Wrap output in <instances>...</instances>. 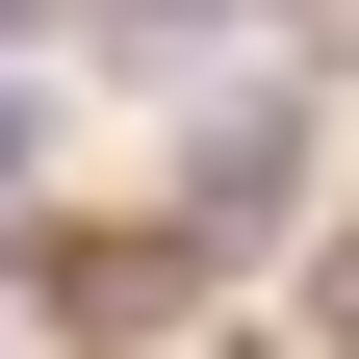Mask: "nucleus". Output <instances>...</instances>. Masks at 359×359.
<instances>
[{"label":"nucleus","instance_id":"1","mask_svg":"<svg viewBox=\"0 0 359 359\" xmlns=\"http://www.w3.org/2000/svg\"><path fill=\"white\" fill-rule=\"evenodd\" d=\"M283 180H308V128H283V103H257V128H205V180H180V283L283 231Z\"/></svg>","mask_w":359,"mask_h":359},{"label":"nucleus","instance_id":"2","mask_svg":"<svg viewBox=\"0 0 359 359\" xmlns=\"http://www.w3.org/2000/svg\"><path fill=\"white\" fill-rule=\"evenodd\" d=\"M0 180H26V77H0Z\"/></svg>","mask_w":359,"mask_h":359}]
</instances>
